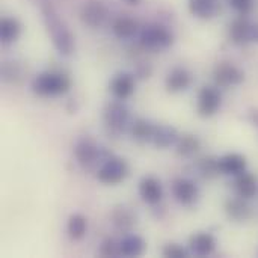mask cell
Returning a JSON list of instances; mask_svg holds the SVG:
<instances>
[{
  "instance_id": "obj_21",
  "label": "cell",
  "mask_w": 258,
  "mask_h": 258,
  "mask_svg": "<svg viewBox=\"0 0 258 258\" xmlns=\"http://www.w3.org/2000/svg\"><path fill=\"white\" fill-rule=\"evenodd\" d=\"M112 30H113L116 38H119V39H130V38H133L138 33L139 24H138V21L135 18L121 15V17L115 18V21L112 24Z\"/></svg>"
},
{
  "instance_id": "obj_27",
  "label": "cell",
  "mask_w": 258,
  "mask_h": 258,
  "mask_svg": "<svg viewBox=\"0 0 258 258\" xmlns=\"http://www.w3.org/2000/svg\"><path fill=\"white\" fill-rule=\"evenodd\" d=\"M88 231V221L83 215L74 213L68 218L67 222V233L73 240H80L86 236Z\"/></svg>"
},
{
  "instance_id": "obj_9",
  "label": "cell",
  "mask_w": 258,
  "mask_h": 258,
  "mask_svg": "<svg viewBox=\"0 0 258 258\" xmlns=\"http://www.w3.org/2000/svg\"><path fill=\"white\" fill-rule=\"evenodd\" d=\"M109 11L101 0H88L80 8V20L89 27H100L106 23Z\"/></svg>"
},
{
  "instance_id": "obj_12",
  "label": "cell",
  "mask_w": 258,
  "mask_h": 258,
  "mask_svg": "<svg viewBox=\"0 0 258 258\" xmlns=\"http://www.w3.org/2000/svg\"><path fill=\"white\" fill-rule=\"evenodd\" d=\"M139 195L147 204H151V206L159 204L163 198V186L160 180L151 175L144 177L139 181Z\"/></svg>"
},
{
  "instance_id": "obj_32",
  "label": "cell",
  "mask_w": 258,
  "mask_h": 258,
  "mask_svg": "<svg viewBox=\"0 0 258 258\" xmlns=\"http://www.w3.org/2000/svg\"><path fill=\"white\" fill-rule=\"evenodd\" d=\"M228 3L240 15H249L255 6V0H228Z\"/></svg>"
},
{
  "instance_id": "obj_2",
  "label": "cell",
  "mask_w": 258,
  "mask_h": 258,
  "mask_svg": "<svg viewBox=\"0 0 258 258\" xmlns=\"http://www.w3.org/2000/svg\"><path fill=\"white\" fill-rule=\"evenodd\" d=\"M32 91L38 97H59L70 91L71 80L67 74L54 73V71H45L38 74L32 80Z\"/></svg>"
},
{
  "instance_id": "obj_7",
  "label": "cell",
  "mask_w": 258,
  "mask_h": 258,
  "mask_svg": "<svg viewBox=\"0 0 258 258\" xmlns=\"http://www.w3.org/2000/svg\"><path fill=\"white\" fill-rule=\"evenodd\" d=\"M222 104V95L218 86H203L198 92L197 112L201 118H212Z\"/></svg>"
},
{
  "instance_id": "obj_17",
  "label": "cell",
  "mask_w": 258,
  "mask_h": 258,
  "mask_svg": "<svg viewBox=\"0 0 258 258\" xmlns=\"http://www.w3.org/2000/svg\"><path fill=\"white\" fill-rule=\"evenodd\" d=\"M190 251L198 257H207L212 255L216 249V239L210 233H195L189 240Z\"/></svg>"
},
{
  "instance_id": "obj_16",
  "label": "cell",
  "mask_w": 258,
  "mask_h": 258,
  "mask_svg": "<svg viewBox=\"0 0 258 258\" xmlns=\"http://www.w3.org/2000/svg\"><path fill=\"white\" fill-rule=\"evenodd\" d=\"M110 91L116 100H127L135 92V76L130 73H118L110 82Z\"/></svg>"
},
{
  "instance_id": "obj_22",
  "label": "cell",
  "mask_w": 258,
  "mask_h": 258,
  "mask_svg": "<svg viewBox=\"0 0 258 258\" xmlns=\"http://www.w3.org/2000/svg\"><path fill=\"white\" fill-rule=\"evenodd\" d=\"M154 130H156V125L151 124L150 121L147 119H135L130 125V133H132V138L139 142V144H148V142H153V136H154Z\"/></svg>"
},
{
  "instance_id": "obj_18",
  "label": "cell",
  "mask_w": 258,
  "mask_h": 258,
  "mask_svg": "<svg viewBox=\"0 0 258 258\" xmlns=\"http://www.w3.org/2000/svg\"><path fill=\"white\" fill-rule=\"evenodd\" d=\"M219 169L224 175L237 177L246 171V157L239 153H230L219 159Z\"/></svg>"
},
{
  "instance_id": "obj_15",
  "label": "cell",
  "mask_w": 258,
  "mask_h": 258,
  "mask_svg": "<svg viewBox=\"0 0 258 258\" xmlns=\"http://www.w3.org/2000/svg\"><path fill=\"white\" fill-rule=\"evenodd\" d=\"M225 213L234 222H245L252 218V207L248 200L237 195V198H230L225 203Z\"/></svg>"
},
{
  "instance_id": "obj_34",
  "label": "cell",
  "mask_w": 258,
  "mask_h": 258,
  "mask_svg": "<svg viewBox=\"0 0 258 258\" xmlns=\"http://www.w3.org/2000/svg\"><path fill=\"white\" fill-rule=\"evenodd\" d=\"M252 42L258 44V23L254 24V36H252Z\"/></svg>"
},
{
  "instance_id": "obj_14",
  "label": "cell",
  "mask_w": 258,
  "mask_h": 258,
  "mask_svg": "<svg viewBox=\"0 0 258 258\" xmlns=\"http://www.w3.org/2000/svg\"><path fill=\"white\" fill-rule=\"evenodd\" d=\"M192 80H194V77L189 70H186L183 67H175L168 73L165 85L169 92L177 94V92L186 91L192 85Z\"/></svg>"
},
{
  "instance_id": "obj_6",
  "label": "cell",
  "mask_w": 258,
  "mask_h": 258,
  "mask_svg": "<svg viewBox=\"0 0 258 258\" xmlns=\"http://www.w3.org/2000/svg\"><path fill=\"white\" fill-rule=\"evenodd\" d=\"M139 41L145 50H165L172 45L174 35L162 24H150L142 29Z\"/></svg>"
},
{
  "instance_id": "obj_24",
  "label": "cell",
  "mask_w": 258,
  "mask_h": 258,
  "mask_svg": "<svg viewBox=\"0 0 258 258\" xmlns=\"http://www.w3.org/2000/svg\"><path fill=\"white\" fill-rule=\"evenodd\" d=\"M121 251L124 257H139L145 251V240L135 233H128L121 240Z\"/></svg>"
},
{
  "instance_id": "obj_8",
  "label": "cell",
  "mask_w": 258,
  "mask_h": 258,
  "mask_svg": "<svg viewBox=\"0 0 258 258\" xmlns=\"http://www.w3.org/2000/svg\"><path fill=\"white\" fill-rule=\"evenodd\" d=\"M213 80L218 88L237 86L245 80V73L234 63L221 62L213 70Z\"/></svg>"
},
{
  "instance_id": "obj_33",
  "label": "cell",
  "mask_w": 258,
  "mask_h": 258,
  "mask_svg": "<svg viewBox=\"0 0 258 258\" xmlns=\"http://www.w3.org/2000/svg\"><path fill=\"white\" fill-rule=\"evenodd\" d=\"M151 71H153V68H151L150 63H141V65H138V68H136V74H138L139 77H142V79L150 77V76H151Z\"/></svg>"
},
{
  "instance_id": "obj_26",
  "label": "cell",
  "mask_w": 258,
  "mask_h": 258,
  "mask_svg": "<svg viewBox=\"0 0 258 258\" xmlns=\"http://www.w3.org/2000/svg\"><path fill=\"white\" fill-rule=\"evenodd\" d=\"M21 33V26L17 18L12 17H3L0 21V39L3 44H11L17 41V38Z\"/></svg>"
},
{
  "instance_id": "obj_1",
  "label": "cell",
  "mask_w": 258,
  "mask_h": 258,
  "mask_svg": "<svg viewBox=\"0 0 258 258\" xmlns=\"http://www.w3.org/2000/svg\"><path fill=\"white\" fill-rule=\"evenodd\" d=\"M41 14H42V20H44L45 29L48 32V36H50L54 48L57 50V53L62 56H71L76 48L74 35L68 29L67 23L60 18L56 8L48 2H42Z\"/></svg>"
},
{
  "instance_id": "obj_5",
  "label": "cell",
  "mask_w": 258,
  "mask_h": 258,
  "mask_svg": "<svg viewBox=\"0 0 258 258\" xmlns=\"http://www.w3.org/2000/svg\"><path fill=\"white\" fill-rule=\"evenodd\" d=\"M130 174V166L125 159L110 156L97 171V178L103 184L116 186L122 183Z\"/></svg>"
},
{
  "instance_id": "obj_11",
  "label": "cell",
  "mask_w": 258,
  "mask_h": 258,
  "mask_svg": "<svg viewBox=\"0 0 258 258\" xmlns=\"http://www.w3.org/2000/svg\"><path fill=\"white\" fill-rule=\"evenodd\" d=\"M172 195L181 206H192L198 200V186L189 178H177L172 183Z\"/></svg>"
},
{
  "instance_id": "obj_13",
  "label": "cell",
  "mask_w": 258,
  "mask_h": 258,
  "mask_svg": "<svg viewBox=\"0 0 258 258\" xmlns=\"http://www.w3.org/2000/svg\"><path fill=\"white\" fill-rule=\"evenodd\" d=\"M110 221H112L113 227L118 231H121L124 234H128L135 228V225L138 222V218H136L135 212L130 207H127V206H116L112 210Z\"/></svg>"
},
{
  "instance_id": "obj_10",
  "label": "cell",
  "mask_w": 258,
  "mask_h": 258,
  "mask_svg": "<svg viewBox=\"0 0 258 258\" xmlns=\"http://www.w3.org/2000/svg\"><path fill=\"white\" fill-rule=\"evenodd\" d=\"M254 24L255 23L249 21L245 15L236 18L230 24V39L237 45H246V44L252 42Z\"/></svg>"
},
{
  "instance_id": "obj_19",
  "label": "cell",
  "mask_w": 258,
  "mask_h": 258,
  "mask_svg": "<svg viewBox=\"0 0 258 258\" xmlns=\"http://www.w3.org/2000/svg\"><path fill=\"white\" fill-rule=\"evenodd\" d=\"M189 11L201 20L215 18L221 11V0H189Z\"/></svg>"
},
{
  "instance_id": "obj_23",
  "label": "cell",
  "mask_w": 258,
  "mask_h": 258,
  "mask_svg": "<svg viewBox=\"0 0 258 258\" xmlns=\"http://www.w3.org/2000/svg\"><path fill=\"white\" fill-rule=\"evenodd\" d=\"M178 138H180V135L174 127H171V125H156L154 136H153V144L157 148L165 150V148H169L171 145H175Z\"/></svg>"
},
{
  "instance_id": "obj_4",
  "label": "cell",
  "mask_w": 258,
  "mask_h": 258,
  "mask_svg": "<svg viewBox=\"0 0 258 258\" xmlns=\"http://www.w3.org/2000/svg\"><path fill=\"white\" fill-rule=\"evenodd\" d=\"M104 127L112 135H121L125 130H130V112L125 104L121 101H112L106 106L103 113Z\"/></svg>"
},
{
  "instance_id": "obj_31",
  "label": "cell",
  "mask_w": 258,
  "mask_h": 258,
  "mask_svg": "<svg viewBox=\"0 0 258 258\" xmlns=\"http://www.w3.org/2000/svg\"><path fill=\"white\" fill-rule=\"evenodd\" d=\"M163 257L166 258H187L189 257V251L186 248H183L178 243H168L163 249H162Z\"/></svg>"
},
{
  "instance_id": "obj_30",
  "label": "cell",
  "mask_w": 258,
  "mask_h": 258,
  "mask_svg": "<svg viewBox=\"0 0 258 258\" xmlns=\"http://www.w3.org/2000/svg\"><path fill=\"white\" fill-rule=\"evenodd\" d=\"M2 77L9 83H18L21 79V70L15 62H6L2 68Z\"/></svg>"
},
{
  "instance_id": "obj_29",
  "label": "cell",
  "mask_w": 258,
  "mask_h": 258,
  "mask_svg": "<svg viewBox=\"0 0 258 258\" xmlns=\"http://www.w3.org/2000/svg\"><path fill=\"white\" fill-rule=\"evenodd\" d=\"M100 255L101 257H121L122 251H121V242H116L115 239L109 237L106 240H103L101 246H100Z\"/></svg>"
},
{
  "instance_id": "obj_25",
  "label": "cell",
  "mask_w": 258,
  "mask_h": 258,
  "mask_svg": "<svg viewBox=\"0 0 258 258\" xmlns=\"http://www.w3.org/2000/svg\"><path fill=\"white\" fill-rule=\"evenodd\" d=\"M175 147H177L178 156L187 159L198 153V150L201 148V142H200L198 136H195L192 133H186V135H180Z\"/></svg>"
},
{
  "instance_id": "obj_20",
  "label": "cell",
  "mask_w": 258,
  "mask_h": 258,
  "mask_svg": "<svg viewBox=\"0 0 258 258\" xmlns=\"http://www.w3.org/2000/svg\"><path fill=\"white\" fill-rule=\"evenodd\" d=\"M234 190L239 197L251 200L257 194V177L251 172H242L234 180Z\"/></svg>"
},
{
  "instance_id": "obj_35",
  "label": "cell",
  "mask_w": 258,
  "mask_h": 258,
  "mask_svg": "<svg viewBox=\"0 0 258 258\" xmlns=\"http://www.w3.org/2000/svg\"><path fill=\"white\" fill-rule=\"evenodd\" d=\"M124 2H127L128 5H139L142 0H124Z\"/></svg>"
},
{
  "instance_id": "obj_28",
  "label": "cell",
  "mask_w": 258,
  "mask_h": 258,
  "mask_svg": "<svg viewBox=\"0 0 258 258\" xmlns=\"http://www.w3.org/2000/svg\"><path fill=\"white\" fill-rule=\"evenodd\" d=\"M197 168H198L200 175H201L203 178H206V180H213V178H216V177L221 174V169H219V159L212 157V156L203 157V159L198 162Z\"/></svg>"
},
{
  "instance_id": "obj_3",
  "label": "cell",
  "mask_w": 258,
  "mask_h": 258,
  "mask_svg": "<svg viewBox=\"0 0 258 258\" xmlns=\"http://www.w3.org/2000/svg\"><path fill=\"white\" fill-rule=\"evenodd\" d=\"M110 156L112 154H109L104 147L97 145L91 138H82L74 145V157L85 171L95 169L97 166L100 168Z\"/></svg>"
}]
</instances>
